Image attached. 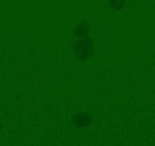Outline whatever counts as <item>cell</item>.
<instances>
[{"instance_id":"obj_2","label":"cell","mask_w":155,"mask_h":146,"mask_svg":"<svg viewBox=\"0 0 155 146\" xmlns=\"http://www.w3.org/2000/svg\"><path fill=\"white\" fill-rule=\"evenodd\" d=\"M73 122L76 127L83 129L87 127L91 123V117L87 113H81L74 116Z\"/></svg>"},{"instance_id":"obj_3","label":"cell","mask_w":155,"mask_h":146,"mask_svg":"<svg viewBox=\"0 0 155 146\" xmlns=\"http://www.w3.org/2000/svg\"><path fill=\"white\" fill-rule=\"evenodd\" d=\"M89 33H90V25L85 21L80 22L74 29V34L77 38H86Z\"/></svg>"},{"instance_id":"obj_4","label":"cell","mask_w":155,"mask_h":146,"mask_svg":"<svg viewBox=\"0 0 155 146\" xmlns=\"http://www.w3.org/2000/svg\"><path fill=\"white\" fill-rule=\"evenodd\" d=\"M110 7L115 11L123 9L125 5V0H109Z\"/></svg>"},{"instance_id":"obj_1","label":"cell","mask_w":155,"mask_h":146,"mask_svg":"<svg viewBox=\"0 0 155 146\" xmlns=\"http://www.w3.org/2000/svg\"><path fill=\"white\" fill-rule=\"evenodd\" d=\"M73 49L76 58L81 61H85L94 53L93 40L87 37L74 41Z\"/></svg>"}]
</instances>
